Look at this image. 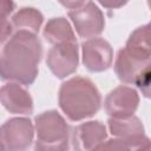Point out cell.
Returning <instances> with one entry per match:
<instances>
[{"instance_id":"13","label":"cell","mask_w":151,"mask_h":151,"mask_svg":"<svg viewBox=\"0 0 151 151\" xmlns=\"http://www.w3.org/2000/svg\"><path fill=\"white\" fill-rule=\"evenodd\" d=\"M42 35L45 40L52 45L64 42H77V38L72 26L68 20L64 17L50 19L44 27Z\"/></svg>"},{"instance_id":"19","label":"cell","mask_w":151,"mask_h":151,"mask_svg":"<svg viewBox=\"0 0 151 151\" xmlns=\"http://www.w3.org/2000/svg\"><path fill=\"white\" fill-rule=\"evenodd\" d=\"M100 5H103L104 7H107V8H114V7H120L124 5V2H119V4H107V2H100Z\"/></svg>"},{"instance_id":"14","label":"cell","mask_w":151,"mask_h":151,"mask_svg":"<svg viewBox=\"0 0 151 151\" xmlns=\"http://www.w3.org/2000/svg\"><path fill=\"white\" fill-rule=\"evenodd\" d=\"M11 22L14 32L26 31L38 35L39 29L44 22V15L39 9L34 7H22L13 14Z\"/></svg>"},{"instance_id":"20","label":"cell","mask_w":151,"mask_h":151,"mask_svg":"<svg viewBox=\"0 0 151 151\" xmlns=\"http://www.w3.org/2000/svg\"><path fill=\"white\" fill-rule=\"evenodd\" d=\"M0 151H6V149H5V146L2 145V143L0 142Z\"/></svg>"},{"instance_id":"18","label":"cell","mask_w":151,"mask_h":151,"mask_svg":"<svg viewBox=\"0 0 151 151\" xmlns=\"http://www.w3.org/2000/svg\"><path fill=\"white\" fill-rule=\"evenodd\" d=\"M15 9V2L11 0H0V19H8Z\"/></svg>"},{"instance_id":"9","label":"cell","mask_w":151,"mask_h":151,"mask_svg":"<svg viewBox=\"0 0 151 151\" xmlns=\"http://www.w3.org/2000/svg\"><path fill=\"white\" fill-rule=\"evenodd\" d=\"M107 139V131L104 123L88 120L73 127L72 145L74 151H94V149Z\"/></svg>"},{"instance_id":"2","label":"cell","mask_w":151,"mask_h":151,"mask_svg":"<svg viewBox=\"0 0 151 151\" xmlns=\"http://www.w3.org/2000/svg\"><path fill=\"white\" fill-rule=\"evenodd\" d=\"M58 101L59 107L70 120L80 122L100 110L101 94L91 79L76 76L61 84Z\"/></svg>"},{"instance_id":"7","label":"cell","mask_w":151,"mask_h":151,"mask_svg":"<svg viewBox=\"0 0 151 151\" xmlns=\"http://www.w3.org/2000/svg\"><path fill=\"white\" fill-rule=\"evenodd\" d=\"M83 64L87 71L98 73L106 71L113 60V50L103 38L87 39L81 44Z\"/></svg>"},{"instance_id":"11","label":"cell","mask_w":151,"mask_h":151,"mask_svg":"<svg viewBox=\"0 0 151 151\" xmlns=\"http://www.w3.org/2000/svg\"><path fill=\"white\" fill-rule=\"evenodd\" d=\"M113 67L120 81L134 85L140 74L145 70L150 68V60L131 54L123 47L117 53Z\"/></svg>"},{"instance_id":"17","label":"cell","mask_w":151,"mask_h":151,"mask_svg":"<svg viewBox=\"0 0 151 151\" xmlns=\"http://www.w3.org/2000/svg\"><path fill=\"white\" fill-rule=\"evenodd\" d=\"M13 33L14 28L12 26L11 19H0V45L6 44Z\"/></svg>"},{"instance_id":"16","label":"cell","mask_w":151,"mask_h":151,"mask_svg":"<svg viewBox=\"0 0 151 151\" xmlns=\"http://www.w3.org/2000/svg\"><path fill=\"white\" fill-rule=\"evenodd\" d=\"M94 151H150V139L144 134L133 139H105Z\"/></svg>"},{"instance_id":"5","label":"cell","mask_w":151,"mask_h":151,"mask_svg":"<svg viewBox=\"0 0 151 151\" xmlns=\"http://www.w3.org/2000/svg\"><path fill=\"white\" fill-rule=\"evenodd\" d=\"M34 138V125L27 117H13L0 126V142L6 151H26Z\"/></svg>"},{"instance_id":"3","label":"cell","mask_w":151,"mask_h":151,"mask_svg":"<svg viewBox=\"0 0 151 151\" xmlns=\"http://www.w3.org/2000/svg\"><path fill=\"white\" fill-rule=\"evenodd\" d=\"M35 151H68L70 125L55 110L39 113L34 118Z\"/></svg>"},{"instance_id":"4","label":"cell","mask_w":151,"mask_h":151,"mask_svg":"<svg viewBox=\"0 0 151 151\" xmlns=\"http://www.w3.org/2000/svg\"><path fill=\"white\" fill-rule=\"evenodd\" d=\"M68 11L76 32L80 38H97L105 28V17L98 5L93 1H61Z\"/></svg>"},{"instance_id":"1","label":"cell","mask_w":151,"mask_h":151,"mask_svg":"<svg viewBox=\"0 0 151 151\" xmlns=\"http://www.w3.org/2000/svg\"><path fill=\"white\" fill-rule=\"evenodd\" d=\"M42 44L37 34L17 31L0 51V79L32 85L39 72Z\"/></svg>"},{"instance_id":"15","label":"cell","mask_w":151,"mask_h":151,"mask_svg":"<svg viewBox=\"0 0 151 151\" xmlns=\"http://www.w3.org/2000/svg\"><path fill=\"white\" fill-rule=\"evenodd\" d=\"M124 48L131 54L150 60V25L146 24L136 28L130 34Z\"/></svg>"},{"instance_id":"12","label":"cell","mask_w":151,"mask_h":151,"mask_svg":"<svg viewBox=\"0 0 151 151\" xmlns=\"http://www.w3.org/2000/svg\"><path fill=\"white\" fill-rule=\"evenodd\" d=\"M107 127L114 138L133 139L145 134V129L142 120L134 114L127 118H109Z\"/></svg>"},{"instance_id":"10","label":"cell","mask_w":151,"mask_h":151,"mask_svg":"<svg viewBox=\"0 0 151 151\" xmlns=\"http://www.w3.org/2000/svg\"><path fill=\"white\" fill-rule=\"evenodd\" d=\"M0 104L14 114L33 113V99L29 92L18 83L9 81L0 87Z\"/></svg>"},{"instance_id":"8","label":"cell","mask_w":151,"mask_h":151,"mask_svg":"<svg viewBox=\"0 0 151 151\" xmlns=\"http://www.w3.org/2000/svg\"><path fill=\"white\" fill-rule=\"evenodd\" d=\"M139 105V94L136 88L120 85L105 98L104 106L110 118H127L134 114Z\"/></svg>"},{"instance_id":"6","label":"cell","mask_w":151,"mask_h":151,"mask_svg":"<svg viewBox=\"0 0 151 151\" xmlns=\"http://www.w3.org/2000/svg\"><path fill=\"white\" fill-rule=\"evenodd\" d=\"M46 64L50 71L59 79L73 74L79 64V48L77 42L53 45L47 52Z\"/></svg>"}]
</instances>
